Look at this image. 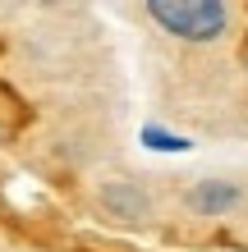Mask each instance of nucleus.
<instances>
[{
    "mask_svg": "<svg viewBox=\"0 0 248 252\" xmlns=\"http://www.w3.org/2000/svg\"><path fill=\"white\" fill-rule=\"evenodd\" d=\"M147 14L184 41H216L230 28V5L221 0H152Z\"/></svg>",
    "mask_w": 248,
    "mask_h": 252,
    "instance_id": "obj_1",
    "label": "nucleus"
},
{
    "mask_svg": "<svg viewBox=\"0 0 248 252\" xmlns=\"http://www.w3.org/2000/svg\"><path fill=\"white\" fill-rule=\"evenodd\" d=\"M101 202L110 206V211H124V216H147V197H142L138 188H106L101 192Z\"/></svg>",
    "mask_w": 248,
    "mask_h": 252,
    "instance_id": "obj_3",
    "label": "nucleus"
},
{
    "mask_svg": "<svg viewBox=\"0 0 248 252\" xmlns=\"http://www.w3.org/2000/svg\"><path fill=\"white\" fill-rule=\"evenodd\" d=\"M142 142H147L152 152H188V138H179V133H166V128H156V124L142 128Z\"/></svg>",
    "mask_w": 248,
    "mask_h": 252,
    "instance_id": "obj_4",
    "label": "nucleus"
},
{
    "mask_svg": "<svg viewBox=\"0 0 248 252\" xmlns=\"http://www.w3.org/2000/svg\"><path fill=\"white\" fill-rule=\"evenodd\" d=\"M235 202H239V188L235 184H221V179H207V184H198L193 192H188V206L202 211V216H221Z\"/></svg>",
    "mask_w": 248,
    "mask_h": 252,
    "instance_id": "obj_2",
    "label": "nucleus"
}]
</instances>
